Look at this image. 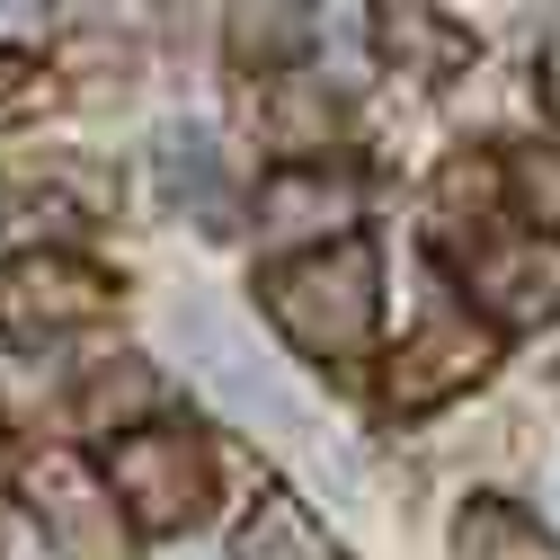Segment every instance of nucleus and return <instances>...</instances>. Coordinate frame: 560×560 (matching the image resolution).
<instances>
[{
    "mask_svg": "<svg viewBox=\"0 0 560 560\" xmlns=\"http://www.w3.org/2000/svg\"><path fill=\"white\" fill-rule=\"evenodd\" d=\"M267 312L303 357H357L374 338V241H329L267 276Z\"/></svg>",
    "mask_w": 560,
    "mask_h": 560,
    "instance_id": "obj_1",
    "label": "nucleus"
},
{
    "mask_svg": "<svg viewBox=\"0 0 560 560\" xmlns=\"http://www.w3.org/2000/svg\"><path fill=\"white\" fill-rule=\"evenodd\" d=\"M170 338H178L187 374L214 392L232 418H249V428H267V436H303V400L285 392V374L258 357V338H249L232 312H214V303H178V312H170Z\"/></svg>",
    "mask_w": 560,
    "mask_h": 560,
    "instance_id": "obj_2",
    "label": "nucleus"
},
{
    "mask_svg": "<svg viewBox=\"0 0 560 560\" xmlns=\"http://www.w3.org/2000/svg\"><path fill=\"white\" fill-rule=\"evenodd\" d=\"M107 489H116V508L133 525H152V534H178L205 516V489H214V471H205V445L178 436V428H143V436H125L107 454Z\"/></svg>",
    "mask_w": 560,
    "mask_h": 560,
    "instance_id": "obj_3",
    "label": "nucleus"
},
{
    "mask_svg": "<svg viewBox=\"0 0 560 560\" xmlns=\"http://www.w3.org/2000/svg\"><path fill=\"white\" fill-rule=\"evenodd\" d=\"M489 357H499V338H489L471 312H454V303H428V320L409 329V347L392 357V409L400 418H418V409H436V400H454L463 383H480L489 374Z\"/></svg>",
    "mask_w": 560,
    "mask_h": 560,
    "instance_id": "obj_4",
    "label": "nucleus"
},
{
    "mask_svg": "<svg viewBox=\"0 0 560 560\" xmlns=\"http://www.w3.org/2000/svg\"><path fill=\"white\" fill-rule=\"evenodd\" d=\"M357 214H365V178H357V170L285 161V170L258 178V241H267V249H294V241H320V249H329V232L347 241Z\"/></svg>",
    "mask_w": 560,
    "mask_h": 560,
    "instance_id": "obj_5",
    "label": "nucleus"
},
{
    "mask_svg": "<svg viewBox=\"0 0 560 560\" xmlns=\"http://www.w3.org/2000/svg\"><path fill=\"white\" fill-rule=\"evenodd\" d=\"M27 508L45 516L62 560H125V525H116V489L72 463V454H36L27 463Z\"/></svg>",
    "mask_w": 560,
    "mask_h": 560,
    "instance_id": "obj_6",
    "label": "nucleus"
},
{
    "mask_svg": "<svg viewBox=\"0 0 560 560\" xmlns=\"http://www.w3.org/2000/svg\"><path fill=\"white\" fill-rule=\"evenodd\" d=\"M463 285H471V303H489L516 329L551 320L560 312V241H542V232H489V241L463 249Z\"/></svg>",
    "mask_w": 560,
    "mask_h": 560,
    "instance_id": "obj_7",
    "label": "nucleus"
},
{
    "mask_svg": "<svg viewBox=\"0 0 560 560\" xmlns=\"http://www.w3.org/2000/svg\"><path fill=\"white\" fill-rule=\"evenodd\" d=\"M116 303V285L98 267H81V258H27V267H10L0 276V312L10 320H27V329H62V320H90V312H107Z\"/></svg>",
    "mask_w": 560,
    "mask_h": 560,
    "instance_id": "obj_8",
    "label": "nucleus"
},
{
    "mask_svg": "<svg viewBox=\"0 0 560 560\" xmlns=\"http://www.w3.org/2000/svg\"><path fill=\"white\" fill-rule=\"evenodd\" d=\"M152 178L170 205H187L196 223H223V152L205 125H161L152 133Z\"/></svg>",
    "mask_w": 560,
    "mask_h": 560,
    "instance_id": "obj_9",
    "label": "nucleus"
},
{
    "mask_svg": "<svg viewBox=\"0 0 560 560\" xmlns=\"http://www.w3.org/2000/svg\"><path fill=\"white\" fill-rule=\"evenodd\" d=\"M374 36H383V54L400 62L409 81H454L471 62V36L445 10H374Z\"/></svg>",
    "mask_w": 560,
    "mask_h": 560,
    "instance_id": "obj_10",
    "label": "nucleus"
},
{
    "mask_svg": "<svg viewBox=\"0 0 560 560\" xmlns=\"http://www.w3.org/2000/svg\"><path fill=\"white\" fill-rule=\"evenodd\" d=\"M232 560H338V551H329V534L303 516L294 489H258V508H249L241 534H232Z\"/></svg>",
    "mask_w": 560,
    "mask_h": 560,
    "instance_id": "obj_11",
    "label": "nucleus"
},
{
    "mask_svg": "<svg viewBox=\"0 0 560 560\" xmlns=\"http://www.w3.org/2000/svg\"><path fill=\"white\" fill-rule=\"evenodd\" d=\"M454 560H560V542L508 499H471L454 516Z\"/></svg>",
    "mask_w": 560,
    "mask_h": 560,
    "instance_id": "obj_12",
    "label": "nucleus"
},
{
    "mask_svg": "<svg viewBox=\"0 0 560 560\" xmlns=\"http://www.w3.org/2000/svg\"><path fill=\"white\" fill-rule=\"evenodd\" d=\"M329 125H338V90H320V81H276L267 107H258V133H267L276 152H312V143H329Z\"/></svg>",
    "mask_w": 560,
    "mask_h": 560,
    "instance_id": "obj_13",
    "label": "nucleus"
},
{
    "mask_svg": "<svg viewBox=\"0 0 560 560\" xmlns=\"http://www.w3.org/2000/svg\"><path fill=\"white\" fill-rule=\"evenodd\" d=\"M143 409H161V374L143 357L90 365V383H81V418H90V428H116V418H143Z\"/></svg>",
    "mask_w": 560,
    "mask_h": 560,
    "instance_id": "obj_14",
    "label": "nucleus"
},
{
    "mask_svg": "<svg viewBox=\"0 0 560 560\" xmlns=\"http://www.w3.org/2000/svg\"><path fill=\"white\" fill-rule=\"evenodd\" d=\"M320 36V10H232V54L241 62H285Z\"/></svg>",
    "mask_w": 560,
    "mask_h": 560,
    "instance_id": "obj_15",
    "label": "nucleus"
},
{
    "mask_svg": "<svg viewBox=\"0 0 560 560\" xmlns=\"http://www.w3.org/2000/svg\"><path fill=\"white\" fill-rule=\"evenodd\" d=\"M508 187H516V205L542 232H560V143H525L516 170H508Z\"/></svg>",
    "mask_w": 560,
    "mask_h": 560,
    "instance_id": "obj_16",
    "label": "nucleus"
},
{
    "mask_svg": "<svg viewBox=\"0 0 560 560\" xmlns=\"http://www.w3.org/2000/svg\"><path fill=\"white\" fill-rule=\"evenodd\" d=\"M54 223H62L54 196H36V187H0V258H10L19 241H36V232H54Z\"/></svg>",
    "mask_w": 560,
    "mask_h": 560,
    "instance_id": "obj_17",
    "label": "nucleus"
},
{
    "mask_svg": "<svg viewBox=\"0 0 560 560\" xmlns=\"http://www.w3.org/2000/svg\"><path fill=\"white\" fill-rule=\"evenodd\" d=\"M45 107V62L36 54H0V125H19Z\"/></svg>",
    "mask_w": 560,
    "mask_h": 560,
    "instance_id": "obj_18",
    "label": "nucleus"
},
{
    "mask_svg": "<svg viewBox=\"0 0 560 560\" xmlns=\"http://www.w3.org/2000/svg\"><path fill=\"white\" fill-rule=\"evenodd\" d=\"M27 19H45V10H27V0H0V36H10V27H27Z\"/></svg>",
    "mask_w": 560,
    "mask_h": 560,
    "instance_id": "obj_19",
    "label": "nucleus"
},
{
    "mask_svg": "<svg viewBox=\"0 0 560 560\" xmlns=\"http://www.w3.org/2000/svg\"><path fill=\"white\" fill-rule=\"evenodd\" d=\"M542 90H551V107H560V45L542 54Z\"/></svg>",
    "mask_w": 560,
    "mask_h": 560,
    "instance_id": "obj_20",
    "label": "nucleus"
}]
</instances>
